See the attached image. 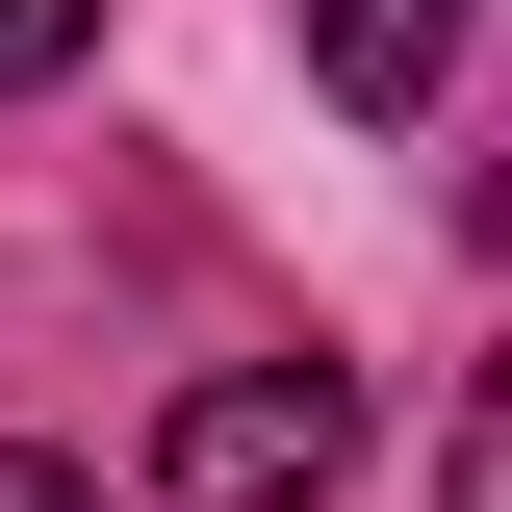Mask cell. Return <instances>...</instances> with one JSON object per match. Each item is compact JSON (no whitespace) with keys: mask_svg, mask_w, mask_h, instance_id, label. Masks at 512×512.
I'll return each mask as SVG.
<instances>
[{"mask_svg":"<svg viewBox=\"0 0 512 512\" xmlns=\"http://www.w3.org/2000/svg\"><path fill=\"white\" fill-rule=\"evenodd\" d=\"M333 461H359V384L333 359H231V384L154 410V512H308Z\"/></svg>","mask_w":512,"mask_h":512,"instance_id":"6da1fadb","label":"cell"},{"mask_svg":"<svg viewBox=\"0 0 512 512\" xmlns=\"http://www.w3.org/2000/svg\"><path fill=\"white\" fill-rule=\"evenodd\" d=\"M308 52H333V103H384V128H410V103L461 77V0H308Z\"/></svg>","mask_w":512,"mask_h":512,"instance_id":"7a4b0ae2","label":"cell"},{"mask_svg":"<svg viewBox=\"0 0 512 512\" xmlns=\"http://www.w3.org/2000/svg\"><path fill=\"white\" fill-rule=\"evenodd\" d=\"M77 26H103V0H0V77H77Z\"/></svg>","mask_w":512,"mask_h":512,"instance_id":"3957f363","label":"cell"},{"mask_svg":"<svg viewBox=\"0 0 512 512\" xmlns=\"http://www.w3.org/2000/svg\"><path fill=\"white\" fill-rule=\"evenodd\" d=\"M0 512H77V461H26V436H0Z\"/></svg>","mask_w":512,"mask_h":512,"instance_id":"277c9868","label":"cell"}]
</instances>
